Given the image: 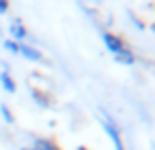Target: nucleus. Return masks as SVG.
I'll return each instance as SVG.
<instances>
[{
	"mask_svg": "<svg viewBox=\"0 0 155 150\" xmlns=\"http://www.w3.org/2000/svg\"><path fill=\"white\" fill-rule=\"evenodd\" d=\"M102 42H104V47H106L113 55H117V53H121V51L127 49L125 40H123L121 36L113 34V32H102Z\"/></svg>",
	"mask_w": 155,
	"mask_h": 150,
	"instance_id": "obj_1",
	"label": "nucleus"
},
{
	"mask_svg": "<svg viewBox=\"0 0 155 150\" xmlns=\"http://www.w3.org/2000/svg\"><path fill=\"white\" fill-rule=\"evenodd\" d=\"M102 127H104V131L108 133V137L113 139V144H115V150H125V146H123V139H121V133H119V129H117V125L113 123V118H110V116H104V120H102Z\"/></svg>",
	"mask_w": 155,
	"mask_h": 150,
	"instance_id": "obj_2",
	"label": "nucleus"
},
{
	"mask_svg": "<svg viewBox=\"0 0 155 150\" xmlns=\"http://www.w3.org/2000/svg\"><path fill=\"white\" fill-rule=\"evenodd\" d=\"M9 32H11V40H15V42H21V40L28 38V30H26V26H24L19 19H15V21L9 26Z\"/></svg>",
	"mask_w": 155,
	"mask_h": 150,
	"instance_id": "obj_3",
	"label": "nucleus"
},
{
	"mask_svg": "<svg viewBox=\"0 0 155 150\" xmlns=\"http://www.w3.org/2000/svg\"><path fill=\"white\" fill-rule=\"evenodd\" d=\"M19 55H24V57L30 59V61H45L43 53H41L38 49L30 47V45H19Z\"/></svg>",
	"mask_w": 155,
	"mask_h": 150,
	"instance_id": "obj_4",
	"label": "nucleus"
},
{
	"mask_svg": "<svg viewBox=\"0 0 155 150\" xmlns=\"http://www.w3.org/2000/svg\"><path fill=\"white\" fill-rule=\"evenodd\" d=\"M32 97H34V102H36L38 106H43V108H49V106H51V95L45 93L43 89L32 87Z\"/></svg>",
	"mask_w": 155,
	"mask_h": 150,
	"instance_id": "obj_5",
	"label": "nucleus"
},
{
	"mask_svg": "<svg viewBox=\"0 0 155 150\" xmlns=\"http://www.w3.org/2000/svg\"><path fill=\"white\" fill-rule=\"evenodd\" d=\"M115 61H117V64H123V66H134V64H136V55H134L130 49H125V51H121V53L115 55Z\"/></svg>",
	"mask_w": 155,
	"mask_h": 150,
	"instance_id": "obj_6",
	"label": "nucleus"
},
{
	"mask_svg": "<svg viewBox=\"0 0 155 150\" xmlns=\"http://www.w3.org/2000/svg\"><path fill=\"white\" fill-rule=\"evenodd\" d=\"M34 148H36V150H62L58 142L47 139V137H38V139L34 142Z\"/></svg>",
	"mask_w": 155,
	"mask_h": 150,
	"instance_id": "obj_7",
	"label": "nucleus"
},
{
	"mask_svg": "<svg viewBox=\"0 0 155 150\" xmlns=\"http://www.w3.org/2000/svg\"><path fill=\"white\" fill-rule=\"evenodd\" d=\"M0 83H2L7 93H15L17 91V85H15V80H13V76L9 72H0Z\"/></svg>",
	"mask_w": 155,
	"mask_h": 150,
	"instance_id": "obj_8",
	"label": "nucleus"
},
{
	"mask_svg": "<svg viewBox=\"0 0 155 150\" xmlns=\"http://www.w3.org/2000/svg\"><path fill=\"white\" fill-rule=\"evenodd\" d=\"M0 112H2L5 120H7L9 125H13V123H15V116H13V112H11V108H9L7 104H2V106H0Z\"/></svg>",
	"mask_w": 155,
	"mask_h": 150,
	"instance_id": "obj_9",
	"label": "nucleus"
},
{
	"mask_svg": "<svg viewBox=\"0 0 155 150\" xmlns=\"http://www.w3.org/2000/svg\"><path fill=\"white\" fill-rule=\"evenodd\" d=\"M5 49L11 51V53H19V42H15V40H5Z\"/></svg>",
	"mask_w": 155,
	"mask_h": 150,
	"instance_id": "obj_10",
	"label": "nucleus"
},
{
	"mask_svg": "<svg viewBox=\"0 0 155 150\" xmlns=\"http://www.w3.org/2000/svg\"><path fill=\"white\" fill-rule=\"evenodd\" d=\"M9 11V0H0V15H5Z\"/></svg>",
	"mask_w": 155,
	"mask_h": 150,
	"instance_id": "obj_11",
	"label": "nucleus"
},
{
	"mask_svg": "<svg viewBox=\"0 0 155 150\" xmlns=\"http://www.w3.org/2000/svg\"><path fill=\"white\" fill-rule=\"evenodd\" d=\"M77 150H89V148H85V146H79V148H77Z\"/></svg>",
	"mask_w": 155,
	"mask_h": 150,
	"instance_id": "obj_12",
	"label": "nucleus"
},
{
	"mask_svg": "<svg viewBox=\"0 0 155 150\" xmlns=\"http://www.w3.org/2000/svg\"><path fill=\"white\" fill-rule=\"evenodd\" d=\"M21 150H36V148H34V146H32V148H21Z\"/></svg>",
	"mask_w": 155,
	"mask_h": 150,
	"instance_id": "obj_13",
	"label": "nucleus"
},
{
	"mask_svg": "<svg viewBox=\"0 0 155 150\" xmlns=\"http://www.w3.org/2000/svg\"><path fill=\"white\" fill-rule=\"evenodd\" d=\"M151 30H153V32H155V21H153V23H151Z\"/></svg>",
	"mask_w": 155,
	"mask_h": 150,
	"instance_id": "obj_14",
	"label": "nucleus"
}]
</instances>
